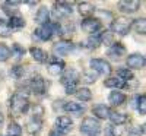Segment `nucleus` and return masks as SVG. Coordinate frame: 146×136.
<instances>
[{
	"mask_svg": "<svg viewBox=\"0 0 146 136\" xmlns=\"http://www.w3.org/2000/svg\"><path fill=\"white\" fill-rule=\"evenodd\" d=\"M9 107H10V113H13L16 116L19 114H25L28 108H29V101L25 95H22L19 92H15L9 100Z\"/></svg>",
	"mask_w": 146,
	"mask_h": 136,
	"instance_id": "1",
	"label": "nucleus"
},
{
	"mask_svg": "<svg viewBox=\"0 0 146 136\" xmlns=\"http://www.w3.org/2000/svg\"><path fill=\"white\" fill-rule=\"evenodd\" d=\"M79 73L76 69H67L62 78H60V81H62V83L64 85V89H66V94H75L76 92V86L79 85Z\"/></svg>",
	"mask_w": 146,
	"mask_h": 136,
	"instance_id": "2",
	"label": "nucleus"
},
{
	"mask_svg": "<svg viewBox=\"0 0 146 136\" xmlns=\"http://www.w3.org/2000/svg\"><path fill=\"white\" fill-rule=\"evenodd\" d=\"M80 132L86 136H98L101 132V123L94 117H86L80 125Z\"/></svg>",
	"mask_w": 146,
	"mask_h": 136,
	"instance_id": "3",
	"label": "nucleus"
},
{
	"mask_svg": "<svg viewBox=\"0 0 146 136\" xmlns=\"http://www.w3.org/2000/svg\"><path fill=\"white\" fill-rule=\"evenodd\" d=\"M131 29V21L126 16H120L113 21L111 23V32L113 34H120V35H126Z\"/></svg>",
	"mask_w": 146,
	"mask_h": 136,
	"instance_id": "4",
	"label": "nucleus"
},
{
	"mask_svg": "<svg viewBox=\"0 0 146 136\" xmlns=\"http://www.w3.org/2000/svg\"><path fill=\"white\" fill-rule=\"evenodd\" d=\"M72 12H73V7L67 2H56L54 6H53V16L56 19L67 18V16L72 15Z\"/></svg>",
	"mask_w": 146,
	"mask_h": 136,
	"instance_id": "5",
	"label": "nucleus"
},
{
	"mask_svg": "<svg viewBox=\"0 0 146 136\" xmlns=\"http://www.w3.org/2000/svg\"><path fill=\"white\" fill-rule=\"evenodd\" d=\"M80 28H82V31L94 35L95 32H98L102 28V23H101V21L98 18H86V19L82 21Z\"/></svg>",
	"mask_w": 146,
	"mask_h": 136,
	"instance_id": "6",
	"label": "nucleus"
},
{
	"mask_svg": "<svg viewBox=\"0 0 146 136\" xmlns=\"http://www.w3.org/2000/svg\"><path fill=\"white\" fill-rule=\"evenodd\" d=\"M29 89L36 95H42L47 91V82L41 76H35L29 81Z\"/></svg>",
	"mask_w": 146,
	"mask_h": 136,
	"instance_id": "7",
	"label": "nucleus"
},
{
	"mask_svg": "<svg viewBox=\"0 0 146 136\" xmlns=\"http://www.w3.org/2000/svg\"><path fill=\"white\" fill-rule=\"evenodd\" d=\"M91 67L95 72L101 73V75H110V73H111V66H110V63H107L102 59H92L91 60Z\"/></svg>",
	"mask_w": 146,
	"mask_h": 136,
	"instance_id": "8",
	"label": "nucleus"
},
{
	"mask_svg": "<svg viewBox=\"0 0 146 136\" xmlns=\"http://www.w3.org/2000/svg\"><path fill=\"white\" fill-rule=\"evenodd\" d=\"M63 69H64V61L62 59H58V57H53L50 60V63L47 65L48 73H50V75H54V76L60 75V73L63 72Z\"/></svg>",
	"mask_w": 146,
	"mask_h": 136,
	"instance_id": "9",
	"label": "nucleus"
},
{
	"mask_svg": "<svg viewBox=\"0 0 146 136\" xmlns=\"http://www.w3.org/2000/svg\"><path fill=\"white\" fill-rule=\"evenodd\" d=\"M72 50H73V44H72V41H69V40H62V41L56 43L54 47H53V51H54L57 56H66V54H69Z\"/></svg>",
	"mask_w": 146,
	"mask_h": 136,
	"instance_id": "10",
	"label": "nucleus"
},
{
	"mask_svg": "<svg viewBox=\"0 0 146 136\" xmlns=\"http://www.w3.org/2000/svg\"><path fill=\"white\" fill-rule=\"evenodd\" d=\"M127 66L130 69H143L145 67V56L139 53H133L127 57Z\"/></svg>",
	"mask_w": 146,
	"mask_h": 136,
	"instance_id": "11",
	"label": "nucleus"
},
{
	"mask_svg": "<svg viewBox=\"0 0 146 136\" xmlns=\"http://www.w3.org/2000/svg\"><path fill=\"white\" fill-rule=\"evenodd\" d=\"M53 27L51 25H41V27H38L35 29V32H34V35L38 38L40 41H48L53 37Z\"/></svg>",
	"mask_w": 146,
	"mask_h": 136,
	"instance_id": "12",
	"label": "nucleus"
},
{
	"mask_svg": "<svg viewBox=\"0 0 146 136\" xmlns=\"http://www.w3.org/2000/svg\"><path fill=\"white\" fill-rule=\"evenodd\" d=\"M108 119L113 121V125H114V126H121V125H124V123L127 121V114H124V113H118L117 110H110Z\"/></svg>",
	"mask_w": 146,
	"mask_h": 136,
	"instance_id": "13",
	"label": "nucleus"
},
{
	"mask_svg": "<svg viewBox=\"0 0 146 136\" xmlns=\"http://www.w3.org/2000/svg\"><path fill=\"white\" fill-rule=\"evenodd\" d=\"M29 53H31L32 59L35 61H38V63H45V61L48 60L47 51H44L42 48H40V47H31L29 48Z\"/></svg>",
	"mask_w": 146,
	"mask_h": 136,
	"instance_id": "14",
	"label": "nucleus"
},
{
	"mask_svg": "<svg viewBox=\"0 0 146 136\" xmlns=\"http://www.w3.org/2000/svg\"><path fill=\"white\" fill-rule=\"evenodd\" d=\"M48 21H50V10L45 6H41L35 15V22L40 23V25H47Z\"/></svg>",
	"mask_w": 146,
	"mask_h": 136,
	"instance_id": "15",
	"label": "nucleus"
},
{
	"mask_svg": "<svg viewBox=\"0 0 146 136\" xmlns=\"http://www.w3.org/2000/svg\"><path fill=\"white\" fill-rule=\"evenodd\" d=\"M72 126H73V121L69 119V117H66V116H58L57 119H56V129H58V130H62V132H67L69 129H72Z\"/></svg>",
	"mask_w": 146,
	"mask_h": 136,
	"instance_id": "16",
	"label": "nucleus"
},
{
	"mask_svg": "<svg viewBox=\"0 0 146 136\" xmlns=\"http://www.w3.org/2000/svg\"><path fill=\"white\" fill-rule=\"evenodd\" d=\"M140 6V2L137 0H124V2H120V9L126 12V13H131V12H136Z\"/></svg>",
	"mask_w": 146,
	"mask_h": 136,
	"instance_id": "17",
	"label": "nucleus"
},
{
	"mask_svg": "<svg viewBox=\"0 0 146 136\" xmlns=\"http://www.w3.org/2000/svg\"><path fill=\"white\" fill-rule=\"evenodd\" d=\"M104 86H105V88H114V89L117 91V89H121V88H126V82L121 81V79L117 78V76H111V78L105 79Z\"/></svg>",
	"mask_w": 146,
	"mask_h": 136,
	"instance_id": "18",
	"label": "nucleus"
},
{
	"mask_svg": "<svg viewBox=\"0 0 146 136\" xmlns=\"http://www.w3.org/2000/svg\"><path fill=\"white\" fill-rule=\"evenodd\" d=\"M78 9H79V12H80V15L85 16V19L91 18V16L94 15V12H95V6H94L92 3H89V2H80V3L78 5Z\"/></svg>",
	"mask_w": 146,
	"mask_h": 136,
	"instance_id": "19",
	"label": "nucleus"
},
{
	"mask_svg": "<svg viewBox=\"0 0 146 136\" xmlns=\"http://www.w3.org/2000/svg\"><path fill=\"white\" fill-rule=\"evenodd\" d=\"M108 113H110V108L105 105V104H96L92 107V114L96 117V119H107L108 117Z\"/></svg>",
	"mask_w": 146,
	"mask_h": 136,
	"instance_id": "20",
	"label": "nucleus"
},
{
	"mask_svg": "<svg viewBox=\"0 0 146 136\" xmlns=\"http://www.w3.org/2000/svg\"><path fill=\"white\" fill-rule=\"evenodd\" d=\"M63 110L64 111H67V113H72V114H82L83 111H85V108L80 105V104H78V103H64L63 104Z\"/></svg>",
	"mask_w": 146,
	"mask_h": 136,
	"instance_id": "21",
	"label": "nucleus"
},
{
	"mask_svg": "<svg viewBox=\"0 0 146 136\" xmlns=\"http://www.w3.org/2000/svg\"><path fill=\"white\" fill-rule=\"evenodd\" d=\"M42 127V121L41 119H32L31 121H28V125H27V132L31 133V135H36Z\"/></svg>",
	"mask_w": 146,
	"mask_h": 136,
	"instance_id": "22",
	"label": "nucleus"
},
{
	"mask_svg": "<svg viewBox=\"0 0 146 136\" xmlns=\"http://www.w3.org/2000/svg\"><path fill=\"white\" fill-rule=\"evenodd\" d=\"M124 53H126V47L123 44L117 43V44L111 45V48H110V51H108V56H111L113 59H120Z\"/></svg>",
	"mask_w": 146,
	"mask_h": 136,
	"instance_id": "23",
	"label": "nucleus"
},
{
	"mask_svg": "<svg viewBox=\"0 0 146 136\" xmlns=\"http://www.w3.org/2000/svg\"><path fill=\"white\" fill-rule=\"evenodd\" d=\"M108 100H110V103H111L113 105H121L126 101V95L123 92H120V91H113L111 94H110Z\"/></svg>",
	"mask_w": 146,
	"mask_h": 136,
	"instance_id": "24",
	"label": "nucleus"
},
{
	"mask_svg": "<svg viewBox=\"0 0 146 136\" xmlns=\"http://www.w3.org/2000/svg\"><path fill=\"white\" fill-rule=\"evenodd\" d=\"M75 95L79 101H89L92 98V92L89 88H79V89H76Z\"/></svg>",
	"mask_w": 146,
	"mask_h": 136,
	"instance_id": "25",
	"label": "nucleus"
},
{
	"mask_svg": "<svg viewBox=\"0 0 146 136\" xmlns=\"http://www.w3.org/2000/svg\"><path fill=\"white\" fill-rule=\"evenodd\" d=\"M7 23H9V27L12 29L13 28H22V27H25V19H23L22 16H19V15H16V16H12Z\"/></svg>",
	"mask_w": 146,
	"mask_h": 136,
	"instance_id": "26",
	"label": "nucleus"
},
{
	"mask_svg": "<svg viewBox=\"0 0 146 136\" xmlns=\"http://www.w3.org/2000/svg\"><path fill=\"white\" fill-rule=\"evenodd\" d=\"M131 28H135V31L139 32V34H145V31H146V19L145 18L136 19L135 22H131Z\"/></svg>",
	"mask_w": 146,
	"mask_h": 136,
	"instance_id": "27",
	"label": "nucleus"
},
{
	"mask_svg": "<svg viewBox=\"0 0 146 136\" xmlns=\"http://www.w3.org/2000/svg\"><path fill=\"white\" fill-rule=\"evenodd\" d=\"M100 40H101V43H104L105 45H114L115 44V40H114V34L111 32V31H105L101 37H100Z\"/></svg>",
	"mask_w": 146,
	"mask_h": 136,
	"instance_id": "28",
	"label": "nucleus"
},
{
	"mask_svg": "<svg viewBox=\"0 0 146 136\" xmlns=\"http://www.w3.org/2000/svg\"><path fill=\"white\" fill-rule=\"evenodd\" d=\"M7 136H21V133H22V127L18 125V123H15V121H12L10 125H9V127H7Z\"/></svg>",
	"mask_w": 146,
	"mask_h": 136,
	"instance_id": "29",
	"label": "nucleus"
},
{
	"mask_svg": "<svg viewBox=\"0 0 146 136\" xmlns=\"http://www.w3.org/2000/svg\"><path fill=\"white\" fill-rule=\"evenodd\" d=\"M100 44H101V40H100V37H96V35H91L89 38L86 40V43H85V45H86L88 48H91V50L98 48Z\"/></svg>",
	"mask_w": 146,
	"mask_h": 136,
	"instance_id": "30",
	"label": "nucleus"
},
{
	"mask_svg": "<svg viewBox=\"0 0 146 136\" xmlns=\"http://www.w3.org/2000/svg\"><path fill=\"white\" fill-rule=\"evenodd\" d=\"M12 56V51H10V48L3 44V43H0V61H6L9 57Z\"/></svg>",
	"mask_w": 146,
	"mask_h": 136,
	"instance_id": "31",
	"label": "nucleus"
},
{
	"mask_svg": "<svg viewBox=\"0 0 146 136\" xmlns=\"http://www.w3.org/2000/svg\"><path fill=\"white\" fill-rule=\"evenodd\" d=\"M117 78H120L121 81H130L133 79V72L129 70V69H118L117 70Z\"/></svg>",
	"mask_w": 146,
	"mask_h": 136,
	"instance_id": "32",
	"label": "nucleus"
},
{
	"mask_svg": "<svg viewBox=\"0 0 146 136\" xmlns=\"http://www.w3.org/2000/svg\"><path fill=\"white\" fill-rule=\"evenodd\" d=\"M12 34V28L9 27V23L3 19H0V35L2 37H7Z\"/></svg>",
	"mask_w": 146,
	"mask_h": 136,
	"instance_id": "33",
	"label": "nucleus"
},
{
	"mask_svg": "<svg viewBox=\"0 0 146 136\" xmlns=\"http://www.w3.org/2000/svg\"><path fill=\"white\" fill-rule=\"evenodd\" d=\"M136 104H137V111L143 116L145 114V110H146V100H145V95L143 94L136 98Z\"/></svg>",
	"mask_w": 146,
	"mask_h": 136,
	"instance_id": "34",
	"label": "nucleus"
},
{
	"mask_svg": "<svg viewBox=\"0 0 146 136\" xmlns=\"http://www.w3.org/2000/svg\"><path fill=\"white\" fill-rule=\"evenodd\" d=\"M105 136H120V129H117L114 125L105 126Z\"/></svg>",
	"mask_w": 146,
	"mask_h": 136,
	"instance_id": "35",
	"label": "nucleus"
},
{
	"mask_svg": "<svg viewBox=\"0 0 146 136\" xmlns=\"http://www.w3.org/2000/svg\"><path fill=\"white\" fill-rule=\"evenodd\" d=\"M23 75V67L22 66H19V65H16V66H13L10 69V76H13V78H21Z\"/></svg>",
	"mask_w": 146,
	"mask_h": 136,
	"instance_id": "36",
	"label": "nucleus"
},
{
	"mask_svg": "<svg viewBox=\"0 0 146 136\" xmlns=\"http://www.w3.org/2000/svg\"><path fill=\"white\" fill-rule=\"evenodd\" d=\"M79 81H83L85 83H94L96 81V76L91 75V73H83V75L79 78Z\"/></svg>",
	"mask_w": 146,
	"mask_h": 136,
	"instance_id": "37",
	"label": "nucleus"
},
{
	"mask_svg": "<svg viewBox=\"0 0 146 136\" xmlns=\"http://www.w3.org/2000/svg\"><path fill=\"white\" fill-rule=\"evenodd\" d=\"M143 132H145V126H142V127L140 126H131L129 130V133H131V136H142Z\"/></svg>",
	"mask_w": 146,
	"mask_h": 136,
	"instance_id": "38",
	"label": "nucleus"
},
{
	"mask_svg": "<svg viewBox=\"0 0 146 136\" xmlns=\"http://www.w3.org/2000/svg\"><path fill=\"white\" fill-rule=\"evenodd\" d=\"M10 51H15V54H18V56H23L27 51H25V48H23L21 44H18V43H15L13 45H12V50Z\"/></svg>",
	"mask_w": 146,
	"mask_h": 136,
	"instance_id": "39",
	"label": "nucleus"
},
{
	"mask_svg": "<svg viewBox=\"0 0 146 136\" xmlns=\"http://www.w3.org/2000/svg\"><path fill=\"white\" fill-rule=\"evenodd\" d=\"M48 136H66V133L62 132V130H58V129H53V130H50Z\"/></svg>",
	"mask_w": 146,
	"mask_h": 136,
	"instance_id": "40",
	"label": "nucleus"
},
{
	"mask_svg": "<svg viewBox=\"0 0 146 136\" xmlns=\"http://www.w3.org/2000/svg\"><path fill=\"white\" fill-rule=\"evenodd\" d=\"M3 121H5V116H3L2 113H0V126L3 125Z\"/></svg>",
	"mask_w": 146,
	"mask_h": 136,
	"instance_id": "41",
	"label": "nucleus"
},
{
	"mask_svg": "<svg viewBox=\"0 0 146 136\" xmlns=\"http://www.w3.org/2000/svg\"><path fill=\"white\" fill-rule=\"evenodd\" d=\"M0 136H2V135H0Z\"/></svg>",
	"mask_w": 146,
	"mask_h": 136,
	"instance_id": "42",
	"label": "nucleus"
}]
</instances>
